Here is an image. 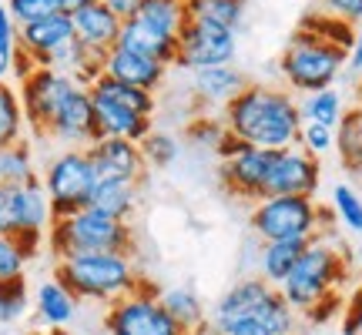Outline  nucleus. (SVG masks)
Here are the masks:
<instances>
[{"mask_svg": "<svg viewBox=\"0 0 362 335\" xmlns=\"http://www.w3.org/2000/svg\"><path fill=\"white\" fill-rule=\"evenodd\" d=\"M192 335H298V312L262 275H248L215 302Z\"/></svg>", "mask_w": 362, "mask_h": 335, "instance_id": "f257e3e1", "label": "nucleus"}, {"mask_svg": "<svg viewBox=\"0 0 362 335\" xmlns=\"http://www.w3.org/2000/svg\"><path fill=\"white\" fill-rule=\"evenodd\" d=\"M221 121L238 141L262 151L292 148L298 144L302 131L298 98L288 88H272V84H245L235 101L225 104Z\"/></svg>", "mask_w": 362, "mask_h": 335, "instance_id": "f03ea898", "label": "nucleus"}, {"mask_svg": "<svg viewBox=\"0 0 362 335\" xmlns=\"http://www.w3.org/2000/svg\"><path fill=\"white\" fill-rule=\"evenodd\" d=\"M346 278H349L346 252L319 235L302 252L298 265L288 271V278L279 285V292L298 315L312 319L322 305H342L339 288L346 285Z\"/></svg>", "mask_w": 362, "mask_h": 335, "instance_id": "7ed1b4c3", "label": "nucleus"}, {"mask_svg": "<svg viewBox=\"0 0 362 335\" xmlns=\"http://www.w3.org/2000/svg\"><path fill=\"white\" fill-rule=\"evenodd\" d=\"M54 278L78 302H94V305H111L148 285L134 265V255H121V252L61 258L54 265Z\"/></svg>", "mask_w": 362, "mask_h": 335, "instance_id": "20e7f679", "label": "nucleus"}, {"mask_svg": "<svg viewBox=\"0 0 362 335\" xmlns=\"http://www.w3.org/2000/svg\"><path fill=\"white\" fill-rule=\"evenodd\" d=\"M47 248L54 258H74V255H94V252H121V255H134L138 252V238L131 221L104 215L98 208H81L74 215L54 218L47 228Z\"/></svg>", "mask_w": 362, "mask_h": 335, "instance_id": "39448f33", "label": "nucleus"}, {"mask_svg": "<svg viewBox=\"0 0 362 335\" xmlns=\"http://www.w3.org/2000/svg\"><path fill=\"white\" fill-rule=\"evenodd\" d=\"M346 54L349 51H342L336 44H329V40L298 27L288 40V47L282 51V57H279V74H282L285 88L296 98H302L312 90L332 88L346 74Z\"/></svg>", "mask_w": 362, "mask_h": 335, "instance_id": "423d86ee", "label": "nucleus"}, {"mask_svg": "<svg viewBox=\"0 0 362 335\" xmlns=\"http://www.w3.org/2000/svg\"><path fill=\"white\" fill-rule=\"evenodd\" d=\"M329 218L332 215L309 194H272L252 205L248 228L259 242H312L325 232Z\"/></svg>", "mask_w": 362, "mask_h": 335, "instance_id": "0eeeda50", "label": "nucleus"}, {"mask_svg": "<svg viewBox=\"0 0 362 335\" xmlns=\"http://www.w3.org/2000/svg\"><path fill=\"white\" fill-rule=\"evenodd\" d=\"M185 24H188L185 0H144L141 11L121 24L117 44L148 54V57L161 61L165 67H175V61H178V37Z\"/></svg>", "mask_w": 362, "mask_h": 335, "instance_id": "6e6552de", "label": "nucleus"}, {"mask_svg": "<svg viewBox=\"0 0 362 335\" xmlns=\"http://www.w3.org/2000/svg\"><path fill=\"white\" fill-rule=\"evenodd\" d=\"M54 211L40 175L27 184H0V238H17L30 258L47 242Z\"/></svg>", "mask_w": 362, "mask_h": 335, "instance_id": "1a4fd4ad", "label": "nucleus"}, {"mask_svg": "<svg viewBox=\"0 0 362 335\" xmlns=\"http://www.w3.org/2000/svg\"><path fill=\"white\" fill-rule=\"evenodd\" d=\"M40 181H44L54 218L88 208L90 192H94V165H90L88 148H61L40 168Z\"/></svg>", "mask_w": 362, "mask_h": 335, "instance_id": "9d476101", "label": "nucleus"}, {"mask_svg": "<svg viewBox=\"0 0 362 335\" xmlns=\"http://www.w3.org/2000/svg\"><path fill=\"white\" fill-rule=\"evenodd\" d=\"M215 151H218L221 188L232 194V198H242V201H252V205L262 201L275 151H262V148H252V144L238 141L232 131H225V138L218 141Z\"/></svg>", "mask_w": 362, "mask_h": 335, "instance_id": "9b49d317", "label": "nucleus"}, {"mask_svg": "<svg viewBox=\"0 0 362 335\" xmlns=\"http://www.w3.org/2000/svg\"><path fill=\"white\" fill-rule=\"evenodd\" d=\"M104 335H192L171 319L148 285L117 298L104 312Z\"/></svg>", "mask_w": 362, "mask_h": 335, "instance_id": "f8f14e48", "label": "nucleus"}, {"mask_svg": "<svg viewBox=\"0 0 362 335\" xmlns=\"http://www.w3.org/2000/svg\"><path fill=\"white\" fill-rule=\"evenodd\" d=\"M74 84H81V81L64 74V71H57V67H37L30 78L21 81L17 94H21V104H24L27 131H30L34 138H44V134H47V124L54 121L61 101L71 94Z\"/></svg>", "mask_w": 362, "mask_h": 335, "instance_id": "ddd939ff", "label": "nucleus"}, {"mask_svg": "<svg viewBox=\"0 0 362 335\" xmlns=\"http://www.w3.org/2000/svg\"><path fill=\"white\" fill-rule=\"evenodd\" d=\"M235 54H238V30L205 24V20H188L178 37V61H175V67L205 71V67L235 64Z\"/></svg>", "mask_w": 362, "mask_h": 335, "instance_id": "4468645a", "label": "nucleus"}, {"mask_svg": "<svg viewBox=\"0 0 362 335\" xmlns=\"http://www.w3.org/2000/svg\"><path fill=\"white\" fill-rule=\"evenodd\" d=\"M47 141L61 144V148H90L98 141V117H94V98H90L88 84H74L67 94L54 121L47 124Z\"/></svg>", "mask_w": 362, "mask_h": 335, "instance_id": "2eb2a0df", "label": "nucleus"}, {"mask_svg": "<svg viewBox=\"0 0 362 335\" xmlns=\"http://www.w3.org/2000/svg\"><path fill=\"white\" fill-rule=\"evenodd\" d=\"M319 184H322V165L319 158L309 155L305 148H282L272 158V171L269 181H265V198L272 194H309L315 198L319 194Z\"/></svg>", "mask_w": 362, "mask_h": 335, "instance_id": "dca6fc26", "label": "nucleus"}, {"mask_svg": "<svg viewBox=\"0 0 362 335\" xmlns=\"http://www.w3.org/2000/svg\"><path fill=\"white\" fill-rule=\"evenodd\" d=\"M74 44V20L71 13H51L44 20L21 27V47L30 54L37 67H61L64 54Z\"/></svg>", "mask_w": 362, "mask_h": 335, "instance_id": "f3484780", "label": "nucleus"}, {"mask_svg": "<svg viewBox=\"0 0 362 335\" xmlns=\"http://www.w3.org/2000/svg\"><path fill=\"white\" fill-rule=\"evenodd\" d=\"M94 181H134L144 184L148 178V161L141 155L138 141H121V138H98L88 148Z\"/></svg>", "mask_w": 362, "mask_h": 335, "instance_id": "a211bd4d", "label": "nucleus"}, {"mask_svg": "<svg viewBox=\"0 0 362 335\" xmlns=\"http://www.w3.org/2000/svg\"><path fill=\"white\" fill-rule=\"evenodd\" d=\"M101 74L115 81H124V84H134V88H144V90H155L165 84V74H168V67L155 61V57H148L141 51H131L124 44H115L111 51L104 54L101 61Z\"/></svg>", "mask_w": 362, "mask_h": 335, "instance_id": "6ab92c4d", "label": "nucleus"}, {"mask_svg": "<svg viewBox=\"0 0 362 335\" xmlns=\"http://www.w3.org/2000/svg\"><path fill=\"white\" fill-rule=\"evenodd\" d=\"M71 20H74V37H78V44L84 51L98 54V57H104V54L115 47L117 37H121V24H124L111 7H104L101 0H90L88 7H81L78 13H71Z\"/></svg>", "mask_w": 362, "mask_h": 335, "instance_id": "aec40b11", "label": "nucleus"}, {"mask_svg": "<svg viewBox=\"0 0 362 335\" xmlns=\"http://www.w3.org/2000/svg\"><path fill=\"white\" fill-rule=\"evenodd\" d=\"M245 74L235 64H218V67H205V71H192V94L202 107H221L235 101L242 90H245Z\"/></svg>", "mask_w": 362, "mask_h": 335, "instance_id": "412c9836", "label": "nucleus"}, {"mask_svg": "<svg viewBox=\"0 0 362 335\" xmlns=\"http://www.w3.org/2000/svg\"><path fill=\"white\" fill-rule=\"evenodd\" d=\"M94 117H98V134L101 138H121V141H138L141 144L151 131H155V117L117 107V104L98 101L94 98Z\"/></svg>", "mask_w": 362, "mask_h": 335, "instance_id": "4be33fe9", "label": "nucleus"}, {"mask_svg": "<svg viewBox=\"0 0 362 335\" xmlns=\"http://www.w3.org/2000/svg\"><path fill=\"white\" fill-rule=\"evenodd\" d=\"M90 98L98 101H107V104H117V107H128V111H138V114H148L155 117L158 111V98L155 90H144V88H134V84H124V81H115L101 74L88 84Z\"/></svg>", "mask_w": 362, "mask_h": 335, "instance_id": "5701e85b", "label": "nucleus"}, {"mask_svg": "<svg viewBox=\"0 0 362 335\" xmlns=\"http://www.w3.org/2000/svg\"><path fill=\"white\" fill-rule=\"evenodd\" d=\"M34 309H37V319L47 329H64V325L74 322L78 315V298L67 292L57 278H47V282L37 285L34 292Z\"/></svg>", "mask_w": 362, "mask_h": 335, "instance_id": "b1692460", "label": "nucleus"}, {"mask_svg": "<svg viewBox=\"0 0 362 335\" xmlns=\"http://www.w3.org/2000/svg\"><path fill=\"white\" fill-rule=\"evenodd\" d=\"M141 188L144 184H134V181H94L90 208L131 221L134 211H138V205H141Z\"/></svg>", "mask_w": 362, "mask_h": 335, "instance_id": "393cba45", "label": "nucleus"}, {"mask_svg": "<svg viewBox=\"0 0 362 335\" xmlns=\"http://www.w3.org/2000/svg\"><path fill=\"white\" fill-rule=\"evenodd\" d=\"M305 248H309V242H302V238H296V242H262V248H259V275L269 285L279 288V285L288 278V271L298 265V258H302Z\"/></svg>", "mask_w": 362, "mask_h": 335, "instance_id": "a878e982", "label": "nucleus"}, {"mask_svg": "<svg viewBox=\"0 0 362 335\" xmlns=\"http://www.w3.org/2000/svg\"><path fill=\"white\" fill-rule=\"evenodd\" d=\"M27 117H24V104L21 94L11 81H0V148H11V144L27 141Z\"/></svg>", "mask_w": 362, "mask_h": 335, "instance_id": "bb28decb", "label": "nucleus"}, {"mask_svg": "<svg viewBox=\"0 0 362 335\" xmlns=\"http://www.w3.org/2000/svg\"><path fill=\"white\" fill-rule=\"evenodd\" d=\"M158 298H161V305H165V312H168L171 319L185 329V332H194L198 325L208 319L205 312V302L194 295L192 288H185V285H175V288H165V292H158Z\"/></svg>", "mask_w": 362, "mask_h": 335, "instance_id": "cd10ccee", "label": "nucleus"}, {"mask_svg": "<svg viewBox=\"0 0 362 335\" xmlns=\"http://www.w3.org/2000/svg\"><path fill=\"white\" fill-rule=\"evenodd\" d=\"M298 111H302V121L339 128V121L346 117V101H342V94L336 88H322L312 90V94H302L298 98Z\"/></svg>", "mask_w": 362, "mask_h": 335, "instance_id": "c85d7f7f", "label": "nucleus"}, {"mask_svg": "<svg viewBox=\"0 0 362 335\" xmlns=\"http://www.w3.org/2000/svg\"><path fill=\"white\" fill-rule=\"evenodd\" d=\"M185 7H188V20H205L228 30H238L245 17V0H185Z\"/></svg>", "mask_w": 362, "mask_h": 335, "instance_id": "c756f323", "label": "nucleus"}, {"mask_svg": "<svg viewBox=\"0 0 362 335\" xmlns=\"http://www.w3.org/2000/svg\"><path fill=\"white\" fill-rule=\"evenodd\" d=\"M37 175V161H34V151L27 141L0 148V184H27Z\"/></svg>", "mask_w": 362, "mask_h": 335, "instance_id": "7c9ffc66", "label": "nucleus"}, {"mask_svg": "<svg viewBox=\"0 0 362 335\" xmlns=\"http://www.w3.org/2000/svg\"><path fill=\"white\" fill-rule=\"evenodd\" d=\"M298 27H302V30H309V34H315V37L329 40V44H336V47H342V51H349L352 37H356V27L346 24V20H339V17H332V13L319 11V7L305 13Z\"/></svg>", "mask_w": 362, "mask_h": 335, "instance_id": "2f4dec72", "label": "nucleus"}, {"mask_svg": "<svg viewBox=\"0 0 362 335\" xmlns=\"http://www.w3.org/2000/svg\"><path fill=\"white\" fill-rule=\"evenodd\" d=\"M336 148H339V155H342V161H346V168L362 175V107L346 111V117L339 121Z\"/></svg>", "mask_w": 362, "mask_h": 335, "instance_id": "473e14b6", "label": "nucleus"}, {"mask_svg": "<svg viewBox=\"0 0 362 335\" xmlns=\"http://www.w3.org/2000/svg\"><path fill=\"white\" fill-rule=\"evenodd\" d=\"M332 218L352 235H362V194L349 184L332 188Z\"/></svg>", "mask_w": 362, "mask_h": 335, "instance_id": "72a5a7b5", "label": "nucleus"}, {"mask_svg": "<svg viewBox=\"0 0 362 335\" xmlns=\"http://www.w3.org/2000/svg\"><path fill=\"white\" fill-rule=\"evenodd\" d=\"M21 54V27L11 17L7 4H0V81L13 78V61Z\"/></svg>", "mask_w": 362, "mask_h": 335, "instance_id": "f704fd0d", "label": "nucleus"}, {"mask_svg": "<svg viewBox=\"0 0 362 335\" xmlns=\"http://www.w3.org/2000/svg\"><path fill=\"white\" fill-rule=\"evenodd\" d=\"M141 155H144V161H148V171H151V168H171L181 155V144L168 131H151L141 141Z\"/></svg>", "mask_w": 362, "mask_h": 335, "instance_id": "c9c22d12", "label": "nucleus"}, {"mask_svg": "<svg viewBox=\"0 0 362 335\" xmlns=\"http://www.w3.org/2000/svg\"><path fill=\"white\" fill-rule=\"evenodd\" d=\"M30 305L27 295V282L24 278H11V282H0V325L17 322Z\"/></svg>", "mask_w": 362, "mask_h": 335, "instance_id": "e433bc0d", "label": "nucleus"}, {"mask_svg": "<svg viewBox=\"0 0 362 335\" xmlns=\"http://www.w3.org/2000/svg\"><path fill=\"white\" fill-rule=\"evenodd\" d=\"M7 11L17 20V27L34 24V20H44L51 13H64L61 11V0H7Z\"/></svg>", "mask_w": 362, "mask_h": 335, "instance_id": "4c0bfd02", "label": "nucleus"}, {"mask_svg": "<svg viewBox=\"0 0 362 335\" xmlns=\"http://www.w3.org/2000/svg\"><path fill=\"white\" fill-rule=\"evenodd\" d=\"M298 148H305V151H309V155H315V158L336 151V128H325V124L302 121V131H298Z\"/></svg>", "mask_w": 362, "mask_h": 335, "instance_id": "58836bf2", "label": "nucleus"}, {"mask_svg": "<svg viewBox=\"0 0 362 335\" xmlns=\"http://www.w3.org/2000/svg\"><path fill=\"white\" fill-rule=\"evenodd\" d=\"M27 261H30V255L24 252V245L17 238H0V282L24 278Z\"/></svg>", "mask_w": 362, "mask_h": 335, "instance_id": "ea45409f", "label": "nucleus"}, {"mask_svg": "<svg viewBox=\"0 0 362 335\" xmlns=\"http://www.w3.org/2000/svg\"><path fill=\"white\" fill-rule=\"evenodd\" d=\"M225 121L221 117H194L192 124H188V141H198V144H208V148H218V141L225 138Z\"/></svg>", "mask_w": 362, "mask_h": 335, "instance_id": "a19ab883", "label": "nucleus"}, {"mask_svg": "<svg viewBox=\"0 0 362 335\" xmlns=\"http://www.w3.org/2000/svg\"><path fill=\"white\" fill-rule=\"evenodd\" d=\"M319 11L332 13L346 24H362V0H319Z\"/></svg>", "mask_w": 362, "mask_h": 335, "instance_id": "79ce46f5", "label": "nucleus"}, {"mask_svg": "<svg viewBox=\"0 0 362 335\" xmlns=\"http://www.w3.org/2000/svg\"><path fill=\"white\" fill-rule=\"evenodd\" d=\"M342 335H362V288L346 302V312H342Z\"/></svg>", "mask_w": 362, "mask_h": 335, "instance_id": "37998d69", "label": "nucleus"}, {"mask_svg": "<svg viewBox=\"0 0 362 335\" xmlns=\"http://www.w3.org/2000/svg\"><path fill=\"white\" fill-rule=\"evenodd\" d=\"M346 74H349V78H362V27L356 30L352 47H349V54H346Z\"/></svg>", "mask_w": 362, "mask_h": 335, "instance_id": "c03bdc74", "label": "nucleus"}, {"mask_svg": "<svg viewBox=\"0 0 362 335\" xmlns=\"http://www.w3.org/2000/svg\"><path fill=\"white\" fill-rule=\"evenodd\" d=\"M101 4H104V7H111L121 20H128V17H134V13L141 11L144 0H101Z\"/></svg>", "mask_w": 362, "mask_h": 335, "instance_id": "a18cd8bd", "label": "nucleus"}, {"mask_svg": "<svg viewBox=\"0 0 362 335\" xmlns=\"http://www.w3.org/2000/svg\"><path fill=\"white\" fill-rule=\"evenodd\" d=\"M90 0H61V11L64 13H78L81 7H88Z\"/></svg>", "mask_w": 362, "mask_h": 335, "instance_id": "49530a36", "label": "nucleus"}]
</instances>
